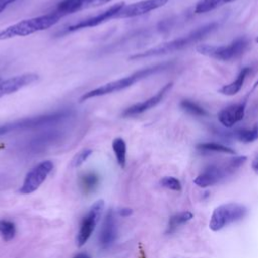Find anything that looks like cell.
Masks as SVG:
<instances>
[{
    "label": "cell",
    "mask_w": 258,
    "mask_h": 258,
    "mask_svg": "<svg viewBox=\"0 0 258 258\" xmlns=\"http://www.w3.org/2000/svg\"><path fill=\"white\" fill-rule=\"evenodd\" d=\"M172 64V62H163V63H159L153 67H149V68H145L142 70H139L127 77L109 82L107 84H104L98 88H95L91 91L86 92L85 94H83L80 98V102H85L89 99L92 98H96V97H101V96H105V95H109V94H113L116 92H120L124 89H127L129 87H131L132 85H134L135 83L139 82L140 80H143L155 73L161 72L163 70L168 69L170 66Z\"/></svg>",
    "instance_id": "obj_1"
},
{
    "label": "cell",
    "mask_w": 258,
    "mask_h": 258,
    "mask_svg": "<svg viewBox=\"0 0 258 258\" xmlns=\"http://www.w3.org/2000/svg\"><path fill=\"white\" fill-rule=\"evenodd\" d=\"M217 27H218L217 22H211V23L205 24L182 37L176 38L169 42H166V43H163L156 47L145 50L143 52H139L134 55H131L129 57V59H140V58L158 56V55H163V54L171 53L174 51H178L180 49H183V48L198 42L199 40L204 38L206 35L213 32Z\"/></svg>",
    "instance_id": "obj_2"
},
{
    "label": "cell",
    "mask_w": 258,
    "mask_h": 258,
    "mask_svg": "<svg viewBox=\"0 0 258 258\" xmlns=\"http://www.w3.org/2000/svg\"><path fill=\"white\" fill-rule=\"evenodd\" d=\"M61 17L62 16L54 10L53 12L21 20L0 29V40L10 39L17 36H27L35 32L45 30L56 24Z\"/></svg>",
    "instance_id": "obj_3"
},
{
    "label": "cell",
    "mask_w": 258,
    "mask_h": 258,
    "mask_svg": "<svg viewBox=\"0 0 258 258\" xmlns=\"http://www.w3.org/2000/svg\"><path fill=\"white\" fill-rule=\"evenodd\" d=\"M246 160L247 157L242 155L232 157L222 163L211 164L194 179V183L203 188L215 185L238 170Z\"/></svg>",
    "instance_id": "obj_4"
},
{
    "label": "cell",
    "mask_w": 258,
    "mask_h": 258,
    "mask_svg": "<svg viewBox=\"0 0 258 258\" xmlns=\"http://www.w3.org/2000/svg\"><path fill=\"white\" fill-rule=\"evenodd\" d=\"M247 215V208L238 203H227L218 206L212 213L209 227L218 232L225 227L242 220Z\"/></svg>",
    "instance_id": "obj_5"
},
{
    "label": "cell",
    "mask_w": 258,
    "mask_h": 258,
    "mask_svg": "<svg viewBox=\"0 0 258 258\" xmlns=\"http://www.w3.org/2000/svg\"><path fill=\"white\" fill-rule=\"evenodd\" d=\"M248 40L244 37L238 38L232 41L228 45H209V44H200L197 47V51L200 54L209 56L219 60H230L240 56L248 47Z\"/></svg>",
    "instance_id": "obj_6"
},
{
    "label": "cell",
    "mask_w": 258,
    "mask_h": 258,
    "mask_svg": "<svg viewBox=\"0 0 258 258\" xmlns=\"http://www.w3.org/2000/svg\"><path fill=\"white\" fill-rule=\"evenodd\" d=\"M68 114H69L68 111H60V112H55V113H51L48 115L22 119L18 122H14L11 124H6L3 126H0V135L5 134L10 131H15V130L31 129V128L52 125L54 123H58L59 121L63 120L64 118H67Z\"/></svg>",
    "instance_id": "obj_7"
},
{
    "label": "cell",
    "mask_w": 258,
    "mask_h": 258,
    "mask_svg": "<svg viewBox=\"0 0 258 258\" xmlns=\"http://www.w3.org/2000/svg\"><path fill=\"white\" fill-rule=\"evenodd\" d=\"M104 207H105V204H104L103 200L97 201L96 203H94L91 206L88 213L83 218V220L80 224L77 238H76V243H77L78 247L84 246L87 243V241L90 239L97 224L101 220V216H102Z\"/></svg>",
    "instance_id": "obj_8"
},
{
    "label": "cell",
    "mask_w": 258,
    "mask_h": 258,
    "mask_svg": "<svg viewBox=\"0 0 258 258\" xmlns=\"http://www.w3.org/2000/svg\"><path fill=\"white\" fill-rule=\"evenodd\" d=\"M52 169L53 163L50 160L39 162L27 172L19 188V192L22 195H28L35 191L46 179Z\"/></svg>",
    "instance_id": "obj_9"
},
{
    "label": "cell",
    "mask_w": 258,
    "mask_h": 258,
    "mask_svg": "<svg viewBox=\"0 0 258 258\" xmlns=\"http://www.w3.org/2000/svg\"><path fill=\"white\" fill-rule=\"evenodd\" d=\"M125 5L124 2H118L114 5H111L110 7H108L107 9L103 10L102 12L94 15V16H90L87 17L85 19H82L74 24L69 25L66 29L64 32L69 33V32H74L80 29H84V28H88V27H94L97 26L103 22H106L112 18H116L117 13L121 10V8Z\"/></svg>",
    "instance_id": "obj_10"
},
{
    "label": "cell",
    "mask_w": 258,
    "mask_h": 258,
    "mask_svg": "<svg viewBox=\"0 0 258 258\" xmlns=\"http://www.w3.org/2000/svg\"><path fill=\"white\" fill-rule=\"evenodd\" d=\"M168 0H141L124 5L117 13L116 18H130L143 15L165 5Z\"/></svg>",
    "instance_id": "obj_11"
},
{
    "label": "cell",
    "mask_w": 258,
    "mask_h": 258,
    "mask_svg": "<svg viewBox=\"0 0 258 258\" xmlns=\"http://www.w3.org/2000/svg\"><path fill=\"white\" fill-rule=\"evenodd\" d=\"M171 87H172V83H168V84L164 85L155 95H153L149 99H146L143 102L136 103V104L128 107L127 109H125L123 111L122 115L124 117H132V116H136V115L142 114V113L150 110L151 108L155 107L158 103L161 102V100L164 98V96L167 94V92L171 89Z\"/></svg>",
    "instance_id": "obj_12"
},
{
    "label": "cell",
    "mask_w": 258,
    "mask_h": 258,
    "mask_svg": "<svg viewBox=\"0 0 258 258\" xmlns=\"http://www.w3.org/2000/svg\"><path fill=\"white\" fill-rule=\"evenodd\" d=\"M38 76L33 73H26L14 77H10L4 81H0V98L15 93L20 89L34 83Z\"/></svg>",
    "instance_id": "obj_13"
},
{
    "label": "cell",
    "mask_w": 258,
    "mask_h": 258,
    "mask_svg": "<svg viewBox=\"0 0 258 258\" xmlns=\"http://www.w3.org/2000/svg\"><path fill=\"white\" fill-rule=\"evenodd\" d=\"M117 238V224L114 212L112 210L108 211L99 235V244L103 249L110 248L116 241Z\"/></svg>",
    "instance_id": "obj_14"
},
{
    "label": "cell",
    "mask_w": 258,
    "mask_h": 258,
    "mask_svg": "<svg viewBox=\"0 0 258 258\" xmlns=\"http://www.w3.org/2000/svg\"><path fill=\"white\" fill-rule=\"evenodd\" d=\"M110 1L111 0H62L57 4L55 11L63 17L77 11L96 7Z\"/></svg>",
    "instance_id": "obj_15"
},
{
    "label": "cell",
    "mask_w": 258,
    "mask_h": 258,
    "mask_svg": "<svg viewBox=\"0 0 258 258\" xmlns=\"http://www.w3.org/2000/svg\"><path fill=\"white\" fill-rule=\"evenodd\" d=\"M245 116V103L235 104L228 106L221 110L218 114L219 122L228 128L233 127L236 123L240 122Z\"/></svg>",
    "instance_id": "obj_16"
},
{
    "label": "cell",
    "mask_w": 258,
    "mask_h": 258,
    "mask_svg": "<svg viewBox=\"0 0 258 258\" xmlns=\"http://www.w3.org/2000/svg\"><path fill=\"white\" fill-rule=\"evenodd\" d=\"M250 73V68H243L239 75L237 76V78L235 79V81H233L232 83L228 84V85H225L223 86L219 92L223 95H227V96H233V95H236L243 87V84L248 76V74Z\"/></svg>",
    "instance_id": "obj_17"
},
{
    "label": "cell",
    "mask_w": 258,
    "mask_h": 258,
    "mask_svg": "<svg viewBox=\"0 0 258 258\" xmlns=\"http://www.w3.org/2000/svg\"><path fill=\"white\" fill-rule=\"evenodd\" d=\"M192 218H194V214L189 211H183V212H179V213L172 215L169 218L168 223H167V227H166V231H165L166 234L174 233L179 227H181L182 225L189 222Z\"/></svg>",
    "instance_id": "obj_18"
},
{
    "label": "cell",
    "mask_w": 258,
    "mask_h": 258,
    "mask_svg": "<svg viewBox=\"0 0 258 258\" xmlns=\"http://www.w3.org/2000/svg\"><path fill=\"white\" fill-rule=\"evenodd\" d=\"M226 135L245 143L253 142L258 138V125H255L251 129H238L233 132H226Z\"/></svg>",
    "instance_id": "obj_19"
},
{
    "label": "cell",
    "mask_w": 258,
    "mask_h": 258,
    "mask_svg": "<svg viewBox=\"0 0 258 258\" xmlns=\"http://www.w3.org/2000/svg\"><path fill=\"white\" fill-rule=\"evenodd\" d=\"M112 148L115 153L116 160L118 164L123 168L126 165V152H127V146L126 142L123 138L117 137L112 142Z\"/></svg>",
    "instance_id": "obj_20"
},
{
    "label": "cell",
    "mask_w": 258,
    "mask_h": 258,
    "mask_svg": "<svg viewBox=\"0 0 258 258\" xmlns=\"http://www.w3.org/2000/svg\"><path fill=\"white\" fill-rule=\"evenodd\" d=\"M233 1H236V0H200L195 7V12L196 13L209 12L226 3L233 2Z\"/></svg>",
    "instance_id": "obj_21"
},
{
    "label": "cell",
    "mask_w": 258,
    "mask_h": 258,
    "mask_svg": "<svg viewBox=\"0 0 258 258\" xmlns=\"http://www.w3.org/2000/svg\"><path fill=\"white\" fill-rule=\"evenodd\" d=\"M16 234L15 224L9 220L1 219L0 220V236L5 242L11 241Z\"/></svg>",
    "instance_id": "obj_22"
},
{
    "label": "cell",
    "mask_w": 258,
    "mask_h": 258,
    "mask_svg": "<svg viewBox=\"0 0 258 258\" xmlns=\"http://www.w3.org/2000/svg\"><path fill=\"white\" fill-rule=\"evenodd\" d=\"M197 148L202 151H212V152H221V153H229V154L235 153V150L233 148L223 144L215 143V142L200 143L197 145Z\"/></svg>",
    "instance_id": "obj_23"
},
{
    "label": "cell",
    "mask_w": 258,
    "mask_h": 258,
    "mask_svg": "<svg viewBox=\"0 0 258 258\" xmlns=\"http://www.w3.org/2000/svg\"><path fill=\"white\" fill-rule=\"evenodd\" d=\"M99 176L95 172H88L81 178V185L85 191L94 190L99 184Z\"/></svg>",
    "instance_id": "obj_24"
},
{
    "label": "cell",
    "mask_w": 258,
    "mask_h": 258,
    "mask_svg": "<svg viewBox=\"0 0 258 258\" xmlns=\"http://www.w3.org/2000/svg\"><path fill=\"white\" fill-rule=\"evenodd\" d=\"M180 107L184 111H186L189 114L195 115V116L204 117V116H207V114H208L204 108H202L201 106H199L198 104H196L189 100H182L180 102Z\"/></svg>",
    "instance_id": "obj_25"
},
{
    "label": "cell",
    "mask_w": 258,
    "mask_h": 258,
    "mask_svg": "<svg viewBox=\"0 0 258 258\" xmlns=\"http://www.w3.org/2000/svg\"><path fill=\"white\" fill-rule=\"evenodd\" d=\"M160 185L165 187V188H168L170 190H174V191H180L181 190V183L180 181L173 177V176H164L160 179L159 181Z\"/></svg>",
    "instance_id": "obj_26"
},
{
    "label": "cell",
    "mask_w": 258,
    "mask_h": 258,
    "mask_svg": "<svg viewBox=\"0 0 258 258\" xmlns=\"http://www.w3.org/2000/svg\"><path fill=\"white\" fill-rule=\"evenodd\" d=\"M92 149L90 148H84L81 151H79L73 158L72 160V166L74 167H78L80 165H82L88 158L89 156L92 154Z\"/></svg>",
    "instance_id": "obj_27"
},
{
    "label": "cell",
    "mask_w": 258,
    "mask_h": 258,
    "mask_svg": "<svg viewBox=\"0 0 258 258\" xmlns=\"http://www.w3.org/2000/svg\"><path fill=\"white\" fill-rule=\"evenodd\" d=\"M132 213H133L132 209L127 208V207H125V208H120V209L118 210V214H119V216H121V217H129V216L132 215Z\"/></svg>",
    "instance_id": "obj_28"
},
{
    "label": "cell",
    "mask_w": 258,
    "mask_h": 258,
    "mask_svg": "<svg viewBox=\"0 0 258 258\" xmlns=\"http://www.w3.org/2000/svg\"><path fill=\"white\" fill-rule=\"evenodd\" d=\"M16 0H0V13L11 3L15 2Z\"/></svg>",
    "instance_id": "obj_29"
},
{
    "label": "cell",
    "mask_w": 258,
    "mask_h": 258,
    "mask_svg": "<svg viewBox=\"0 0 258 258\" xmlns=\"http://www.w3.org/2000/svg\"><path fill=\"white\" fill-rule=\"evenodd\" d=\"M252 169L258 174V154L256 155V157L252 161Z\"/></svg>",
    "instance_id": "obj_30"
},
{
    "label": "cell",
    "mask_w": 258,
    "mask_h": 258,
    "mask_svg": "<svg viewBox=\"0 0 258 258\" xmlns=\"http://www.w3.org/2000/svg\"><path fill=\"white\" fill-rule=\"evenodd\" d=\"M74 258H91V257L87 253L82 252V253H78L77 255H75Z\"/></svg>",
    "instance_id": "obj_31"
},
{
    "label": "cell",
    "mask_w": 258,
    "mask_h": 258,
    "mask_svg": "<svg viewBox=\"0 0 258 258\" xmlns=\"http://www.w3.org/2000/svg\"><path fill=\"white\" fill-rule=\"evenodd\" d=\"M257 86H258V81H257V82H256V83H255V85H254V87H253V88H254V89H255V88H256V87H257Z\"/></svg>",
    "instance_id": "obj_32"
},
{
    "label": "cell",
    "mask_w": 258,
    "mask_h": 258,
    "mask_svg": "<svg viewBox=\"0 0 258 258\" xmlns=\"http://www.w3.org/2000/svg\"><path fill=\"white\" fill-rule=\"evenodd\" d=\"M256 41H257V42H258V37H257V38H256Z\"/></svg>",
    "instance_id": "obj_33"
},
{
    "label": "cell",
    "mask_w": 258,
    "mask_h": 258,
    "mask_svg": "<svg viewBox=\"0 0 258 258\" xmlns=\"http://www.w3.org/2000/svg\"><path fill=\"white\" fill-rule=\"evenodd\" d=\"M0 81H1V79H0Z\"/></svg>",
    "instance_id": "obj_34"
}]
</instances>
